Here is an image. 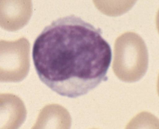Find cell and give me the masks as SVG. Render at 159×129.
<instances>
[{
  "mask_svg": "<svg viewBox=\"0 0 159 129\" xmlns=\"http://www.w3.org/2000/svg\"><path fill=\"white\" fill-rule=\"evenodd\" d=\"M102 30L75 15L47 25L34 40L32 59L43 84L61 97L86 95L107 80L111 62Z\"/></svg>",
  "mask_w": 159,
  "mask_h": 129,
  "instance_id": "cell-1",
  "label": "cell"
},
{
  "mask_svg": "<svg viewBox=\"0 0 159 129\" xmlns=\"http://www.w3.org/2000/svg\"><path fill=\"white\" fill-rule=\"evenodd\" d=\"M148 67V52L142 37L127 31L115 41L112 70L119 80L135 83L145 75Z\"/></svg>",
  "mask_w": 159,
  "mask_h": 129,
  "instance_id": "cell-2",
  "label": "cell"
},
{
  "mask_svg": "<svg viewBox=\"0 0 159 129\" xmlns=\"http://www.w3.org/2000/svg\"><path fill=\"white\" fill-rule=\"evenodd\" d=\"M32 11L30 0H2L0 2V26L7 31H17L29 22Z\"/></svg>",
  "mask_w": 159,
  "mask_h": 129,
  "instance_id": "cell-4",
  "label": "cell"
},
{
  "mask_svg": "<svg viewBox=\"0 0 159 129\" xmlns=\"http://www.w3.org/2000/svg\"><path fill=\"white\" fill-rule=\"evenodd\" d=\"M70 125L71 118L67 110L60 105L50 104L41 110L32 128L69 129Z\"/></svg>",
  "mask_w": 159,
  "mask_h": 129,
  "instance_id": "cell-6",
  "label": "cell"
},
{
  "mask_svg": "<svg viewBox=\"0 0 159 129\" xmlns=\"http://www.w3.org/2000/svg\"><path fill=\"white\" fill-rule=\"evenodd\" d=\"M30 42L25 37L14 41L0 40V81L19 83L29 74Z\"/></svg>",
  "mask_w": 159,
  "mask_h": 129,
  "instance_id": "cell-3",
  "label": "cell"
},
{
  "mask_svg": "<svg viewBox=\"0 0 159 129\" xmlns=\"http://www.w3.org/2000/svg\"><path fill=\"white\" fill-rule=\"evenodd\" d=\"M26 118V108L19 97L11 93L0 95V128L16 129Z\"/></svg>",
  "mask_w": 159,
  "mask_h": 129,
  "instance_id": "cell-5",
  "label": "cell"
}]
</instances>
